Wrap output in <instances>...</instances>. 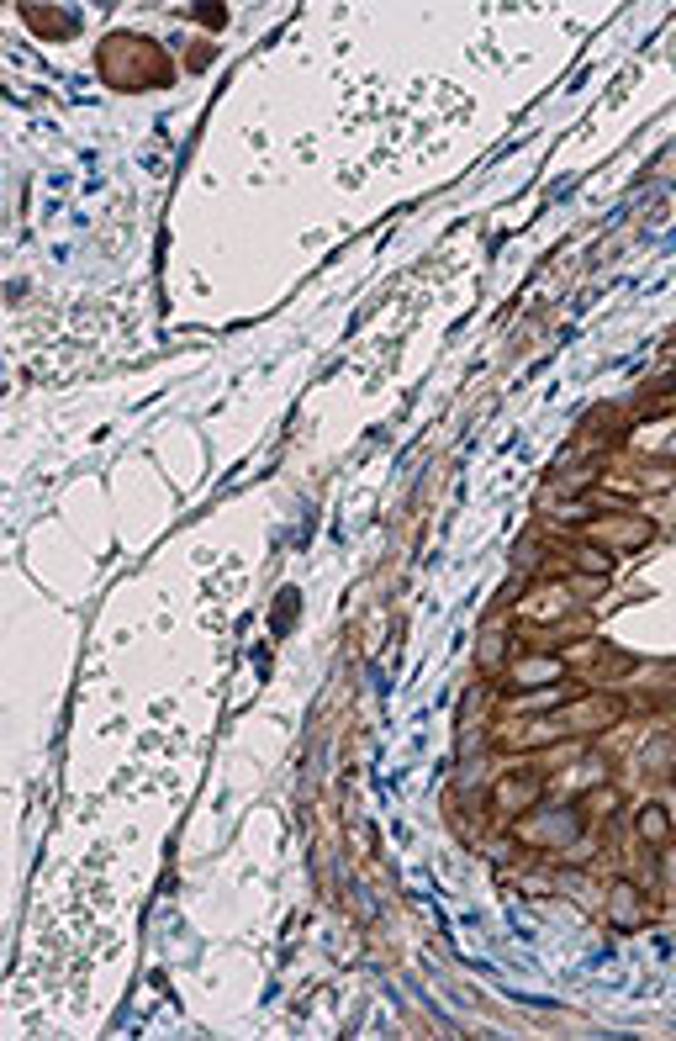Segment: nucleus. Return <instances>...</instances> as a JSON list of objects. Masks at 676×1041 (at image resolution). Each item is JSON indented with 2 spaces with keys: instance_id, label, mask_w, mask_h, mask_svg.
<instances>
[{
  "instance_id": "nucleus-1",
  "label": "nucleus",
  "mask_w": 676,
  "mask_h": 1041,
  "mask_svg": "<svg viewBox=\"0 0 676 1041\" xmlns=\"http://www.w3.org/2000/svg\"><path fill=\"white\" fill-rule=\"evenodd\" d=\"M539 793H544L539 772H507L497 783V793H492V809L502 814V820H523V814L539 804Z\"/></svg>"
},
{
  "instance_id": "nucleus-5",
  "label": "nucleus",
  "mask_w": 676,
  "mask_h": 1041,
  "mask_svg": "<svg viewBox=\"0 0 676 1041\" xmlns=\"http://www.w3.org/2000/svg\"><path fill=\"white\" fill-rule=\"evenodd\" d=\"M634 835H640L645 846H666V841H671V814H666L661 804H645L640 820H634Z\"/></svg>"
},
{
  "instance_id": "nucleus-3",
  "label": "nucleus",
  "mask_w": 676,
  "mask_h": 1041,
  "mask_svg": "<svg viewBox=\"0 0 676 1041\" xmlns=\"http://www.w3.org/2000/svg\"><path fill=\"white\" fill-rule=\"evenodd\" d=\"M608 920L618 925V931H640V925L650 920L640 888H634V883H613L608 888Z\"/></svg>"
},
{
  "instance_id": "nucleus-4",
  "label": "nucleus",
  "mask_w": 676,
  "mask_h": 1041,
  "mask_svg": "<svg viewBox=\"0 0 676 1041\" xmlns=\"http://www.w3.org/2000/svg\"><path fill=\"white\" fill-rule=\"evenodd\" d=\"M555 677H566V661H560V656H529V661H518L513 672H507V682H513L518 693H523V687H534V682H555Z\"/></svg>"
},
{
  "instance_id": "nucleus-2",
  "label": "nucleus",
  "mask_w": 676,
  "mask_h": 1041,
  "mask_svg": "<svg viewBox=\"0 0 676 1041\" xmlns=\"http://www.w3.org/2000/svg\"><path fill=\"white\" fill-rule=\"evenodd\" d=\"M539 825H518V835L529 846H571L576 835H581V820L571 809H555V814H534Z\"/></svg>"
},
{
  "instance_id": "nucleus-6",
  "label": "nucleus",
  "mask_w": 676,
  "mask_h": 1041,
  "mask_svg": "<svg viewBox=\"0 0 676 1041\" xmlns=\"http://www.w3.org/2000/svg\"><path fill=\"white\" fill-rule=\"evenodd\" d=\"M661 455H666V460H676V439H671V444H666V450H661Z\"/></svg>"
}]
</instances>
